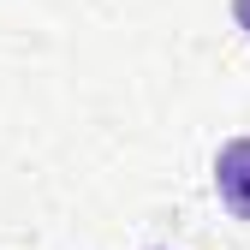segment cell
Wrapping results in <instances>:
<instances>
[{
  "mask_svg": "<svg viewBox=\"0 0 250 250\" xmlns=\"http://www.w3.org/2000/svg\"><path fill=\"white\" fill-rule=\"evenodd\" d=\"M214 185H221V203L238 221H250V137L221 143V155H214Z\"/></svg>",
  "mask_w": 250,
  "mask_h": 250,
  "instance_id": "6da1fadb",
  "label": "cell"
},
{
  "mask_svg": "<svg viewBox=\"0 0 250 250\" xmlns=\"http://www.w3.org/2000/svg\"><path fill=\"white\" fill-rule=\"evenodd\" d=\"M232 18H238V30H250V0H232Z\"/></svg>",
  "mask_w": 250,
  "mask_h": 250,
  "instance_id": "7a4b0ae2",
  "label": "cell"
}]
</instances>
